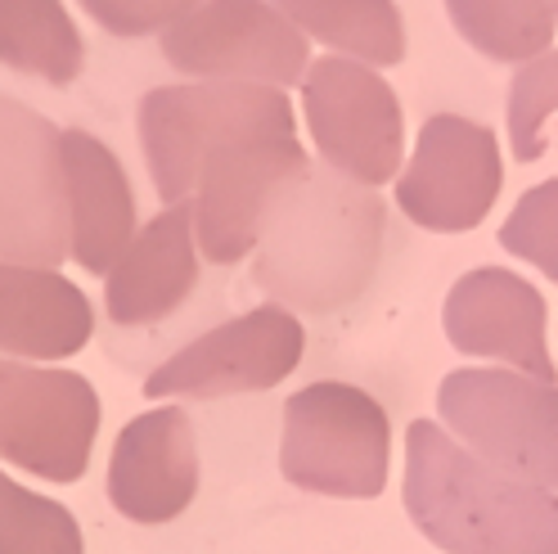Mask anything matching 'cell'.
Masks as SVG:
<instances>
[{"label":"cell","instance_id":"6da1fadb","mask_svg":"<svg viewBox=\"0 0 558 554\" xmlns=\"http://www.w3.org/2000/svg\"><path fill=\"white\" fill-rule=\"evenodd\" d=\"M405 509L446 554H558V501L477 460L433 420L405 437Z\"/></svg>","mask_w":558,"mask_h":554},{"label":"cell","instance_id":"7a4b0ae2","mask_svg":"<svg viewBox=\"0 0 558 554\" xmlns=\"http://www.w3.org/2000/svg\"><path fill=\"white\" fill-rule=\"evenodd\" d=\"M253 280L302 311H338L352 302L383 253V203L338 171H316L270 207L262 226Z\"/></svg>","mask_w":558,"mask_h":554},{"label":"cell","instance_id":"3957f363","mask_svg":"<svg viewBox=\"0 0 558 554\" xmlns=\"http://www.w3.org/2000/svg\"><path fill=\"white\" fill-rule=\"evenodd\" d=\"M388 410L356 384H306L284 406L279 469L302 492L369 501L388 487Z\"/></svg>","mask_w":558,"mask_h":554},{"label":"cell","instance_id":"277c9868","mask_svg":"<svg viewBox=\"0 0 558 554\" xmlns=\"http://www.w3.org/2000/svg\"><path fill=\"white\" fill-rule=\"evenodd\" d=\"M248 131H298L289 95L257 82H207L158 86L140 99V145L162 203H185L203 158Z\"/></svg>","mask_w":558,"mask_h":554},{"label":"cell","instance_id":"5b68a950","mask_svg":"<svg viewBox=\"0 0 558 554\" xmlns=\"http://www.w3.org/2000/svg\"><path fill=\"white\" fill-rule=\"evenodd\" d=\"M437 410L464 451L492 469L554 492L558 482V397L518 370H450Z\"/></svg>","mask_w":558,"mask_h":554},{"label":"cell","instance_id":"8992f818","mask_svg":"<svg viewBox=\"0 0 558 554\" xmlns=\"http://www.w3.org/2000/svg\"><path fill=\"white\" fill-rule=\"evenodd\" d=\"M311 171L298 131H248L213 149L194 181V234L207 262L248 257L270 207Z\"/></svg>","mask_w":558,"mask_h":554},{"label":"cell","instance_id":"52a82bcc","mask_svg":"<svg viewBox=\"0 0 558 554\" xmlns=\"http://www.w3.org/2000/svg\"><path fill=\"white\" fill-rule=\"evenodd\" d=\"M302 77H306L302 86L306 127L325 167L356 185L392 181L405 154V122L397 91L374 68L342 55L316 59Z\"/></svg>","mask_w":558,"mask_h":554},{"label":"cell","instance_id":"ba28073f","mask_svg":"<svg viewBox=\"0 0 558 554\" xmlns=\"http://www.w3.org/2000/svg\"><path fill=\"white\" fill-rule=\"evenodd\" d=\"M99 437V393L73 370L0 361V460L77 482Z\"/></svg>","mask_w":558,"mask_h":554},{"label":"cell","instance_id":"9c48e42d","mask_svg":"<svg viewBox=\"0 0 558 554\" xmlns=\"http://www.w3.org/2000/svg\"><path fill=\"white\" fill-rule=\"evenodd\" d=\"M162 55L177 73L213 82L298 86L306 37L266 0H203L162 32Z\"/></svg>","mask_w":558,"mask_h":554},{"label":"cell","instance_id":"30bf717a","mask_svg":"<svg viewBox=\"0 0 558 554\" xmlns=\"http://www.w3.org/2000/svg\"><path fill=\"white\" fill-rule=\"evenodd\" d=\"M0 257L41 270L68 257L59 131L10 95H0Z\"/></svg>","mask_w":558,"mask_h":554},{"label":"cell","instance_id":"8fae6325","mask_svg":"<svg viewBox=\"0 0 558 554\" xmlns=\"http://www.w3.org/2000/svg\"><path fill=\"white\" fill-rule=\"evenodd\" d=\"M306 348L302 321L284 306H257L248 316L226 321L194 338L190 348L167 357L149 378L145 397H230L275 388L298 370Z\"/></svg>","mask_w":558,"mask_h":554},{"label":"cell","instance_id":"7c38bea8","mask_svg":"<svg viewBox=\"0 0 558 554\" xmlns=\"http://www.w3.org/2000/svg\"><path fill=\"white\" fill-rule=\"evenodd\" d=\"M500 181L505 167L496 131L460 113H437L418 131L414 158L397 181V203L414 226L460 234L486 221Z\"/></svg>","mask_w":558,"mask_h":554},{"label":"cell","instance_id":"4fadbf2b","mask_svg":"<svg viewBox=\"0 0 558 554\" xmlns=\"http://www.w3.org/2000/svg\"><path fill=\"white\" fill-rule=\"evenodd\" d=\"M441 325L450 348L464 357H500L532 374L541 384H554L549 338H545V298L522 275L500 266H477L460 275L446 293Z\"/></svg>","mask_w":558,"mask_h":554},{"label":"cell","instance_id":"5bb4252c","mask_svg":"<svg viewBox=\"0 0 558 554\" xmlns=\"http://www.w3.org/2000/svg\"><path fill=\"white\" fill-rule=\"evenodd\" d=\"M198 496L194 424L177 406L131 420L109 460V501L131 523H171Z\"/></svg>","mask_w":558,"mask_h":554},{"label":"cell","instance_id":"9a60e30c","mask_svg":"<svg viewBox=\"0 0 558 554\" xmlns=\"http://www.w3.org/2000/svg\"><path fill=\"white\" fill-rule=\"evenodd\" d=\"M198 285L194 207L171 203L131 234L122 257L104 275V306L113 325H154L181 311Z\"/></svg>","mask_w":558,"mask_h":554},{"label":"cell","instance_id":"2e32d148","mask_svg":"<svg viewBox=\"0 0 558 554\" xmlns=\"http://www.w3.org/2000/svg\"><path fill=\"white\" fill-rule=\"evenodd\" d=\"M59 171L68 203V253L90 275H109L135 234V198L118 154L99 135L59 131Z\"/></svg>","mask_w":558,"mask_h":554},{"label":"cell","instance_id":"e0dca14e","mask_svg":"<svg viewBox=\"0 0 558 554\" xmlns=\"http://www.w3.org/2000/svg\"><path fill=\"white\" fill-rule=\"evenodd\" d=\"M95 334L86 293L59 270L0 262V352L32 361L77 357Z\"/></svg>","mask_w":558,"mask_h":554},{"label":"cell","instance_id":"ac0fdd59","mask_svg":"<svg viewBox=\"0 0 558 554\" xmlns=\"http://www.w3.org/2000/svg\"><path fill=\"white\" fill-rule=\"evenodd\" d=\"M302 37L352 55L365 68H392L405 59V23L397 0H270Z\"/></svg>","mask_w":558,"mask_h":554},{"label":"cell","instance_id":"d6986e66","mask_svg":"<svg viewBox=\"0 0 558 554\" xmlns=\"http://www.w3.org/2000/svg\"><path fill=\"white\" fill-rule=\"evenodd\" d=\"M0 63L50 86H73L86 46L63 0H0Z\"/></svg>","mask_w":558,"mask_h":554},{"label":"cell","instance_id":"ffe728a7","mask_svg":"<svg viewBox=\"0 0 558 554\" xmlns=\"http://www.w3.org/2000/svg\"><path fill=\"white\" fill-rule=\"evenodd\" d=\"M456 32L500 63H527L549 55L558 0H446Z\"/></svg>","mask_w":558,"mask_h":554},{"label":"cell","instance_id":"44dd1931","mask_svg":"<svg viewBox=\"0 0 558 554\" xmlns=\"http://www.w3.org/2000/svg\"><path fill=\"white\" fill-rule=\"evenodd\" d=\"M0 554H82V528L68 505L0 473Z\"/></svg>","mask_w":558,"mask_h":554},{"label":"cell","instance_id":"7402d4cb","mask_svg":"<svg viewBox=\"0 0 558 554\" xmlns=\"http://www.w3.org/2000/svg\"><path fill=\"white\" fill-rule=\"evenodd\" d=\"M554 113V55H536L527 73H518L509 99V131L518 162H536L545 154V122Z\"/></svg>","mask_w":558,"mask_h":554},{"label":"cell","instance_id":"603a6c76","mask_svg":"<svg viewBox=\"0 0 558 554\" xmlns=\"http://www.w3.org/2000/svg\"><path fill=\"white\" fill-rule=\"evenodd\" d=\"M554 198H558V181L536 185L527 198L513 207V217L505 221V249L532 257L545 275H558V257H554Z\"/></svg>","mask_w":558,"mask_h":554},{"label":"cell","instance_id":"cb8c5ba5","mask_svg":"<svg viewBox=\"0 0 558 554\" xmlns=\"http://www.w3.org/2000/svg\"><path fill=\"white\" fill-rule=\"evenodd\" d=\"M77 5L113 37H149V32H167L203 0H77Z\"/></svg>","mask_w":558,"mask_h":554}]
</instances>
